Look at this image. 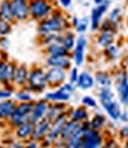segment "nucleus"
Masks as SVG:
<instances>
[{
    "instance_id": "nucleus-5",
    "label": "nucleus",
    "mask_w": 128,
    "mask_h": 148,
    "mask_svg": "<svg viewBox=\"0 0 128 148\" xmlns=\"http://www.w3.org/2000/svg\"><path fill=\"white\" fill-rule=\"evenodd\" d=\"M75 87H77L75 85H73L71 82H65L57 89L46 92L44 95V99L47 100L49 103H53V102L66 103L72 99V94H73V92H74Z\"/></svg>"
},
{
    "instance_id": "nucleus-49",
    "label": "nucleus",
    "mask_w": 128,
    "mask_h": 148,
    "mask_svg": "<svg viewBox=\"0 0 128 148\" xmlns=\"http://www.w3.org/2000/svg\"><path fill=\"white\" fill-rule=\"evenodd\" d=\"M106 1V0H93V4H94V6L95 5H101V4H103Z\"/></svg>"
},
{
    "instance_id": "nucleus-4",
    "label": "nucleus",
    "mask_w": 128,
    "mask_h": 148,
    "mask_svg": "<svg viewBox=\"0 0 128 148\" xmlns=\"http://www.w3.org/2000/svg\"><path fill=\"white\" fill-rule=\"evenodd\" d=\"M34 101L32 102H18L13 113L8 120V123L12 128H15L31 120V114L33 110Z\"/></svg>"
},
{
    "instance_id": "nucleus-40",
    "label": "nucleus",
    "mask_w": 128,
    "mask_h": 148,
    "mask_svg": "<svg viewBox=\"0 0 128 148\" xmlns=\"http://www.w3.org/2000/svg\"><path fill=\"white\" fill-rule=\"evenodd\" d=\"M79 75H80V72H79L78 66H75V67H71V69H69V74H68V77H67L68 82H71V84H73V85H77L78 79H79Z\"/></svg>"
},
{
    "instance_id": "nucleus-51",
    "label": "nucleus",
    "mask_w": 128,
    "mask_h": 148,
    "mask_svg": "<svg viewBox=\"0 0 128 148\" xmlns=\"http://www.w3.org/2000/svg\"><path fill=\"white\" fill-rule=\"evenodd\" d=\"M123 148H128V141L125 143V147H123Z\"/></svg>"
},
{
    "instance_id": "nucleus-8",
    "label": "nucleus",
    "mask_w": 128,
    "mask_h": 148,
    "mask_svg": "<svg viewBox=\"0 0 128 148\" xmlns=\"http://www.w3.org/2000/svg\"><path fill=\"white\" fill-rule=\"evenodd\" d=\"M67 71L62 68H55V67H48L46 69V78H47V84L48 87L52 88H58L62 84L66 82L67 80Z\"/></svg>"
},
{
    "instance_id": "nucleus-27",
    "label": "nucleus",
    "mask_w": 128,
    "mask_h": 148,
    "mask_svg": "<svg viewBox=\"0 0 128 148\" xmlns=\"http://www.w3.org/2000/svg\"><path fill=\"white\" fill-rule=\"evenodd\" d=\"M0 19L14 23V15L12 11L11 0H0Z\"/></svg>"
},
{
    "instance_id": "nucleus-29",
    "label": "nucleus",
    "mask_w": 128,
    "mask_h": 148,
    "mask_svg": "<svg viewBox=\"0 0 128 148\" xmlns=\"http://www.w3.org/2000/svg\"><path fill=\"white\" fill-rule=\"evenodd\" d=\"M34 93L31 92L29 89H27L26 87H23V88H19L18 90L14 92V100L18 102H32L34 101Z\"/></svg>"
},
{
    "instance_id": "nucleus-52",
    "label": "nucleus",
    "mask_w": 128,
    "mask_h": 148,
    "mask_svg": "<svg viewBox=\"0 0 128 148\" xmlns=\"http://www.w3.org/2000/svg\"><path fill=\"white\" fill-rule=\"evenodd\" d=\"M48 1H52V3H55V1H58V0H48Z\"/></svg>"
},
{
    "instance_id": "nucleus-22",
    "label": "nucleus",
    "mask_w": 128,
    "mask_h": 148,
    "mask_svg": "<svg viewBox=\"0 0 128 148\" xmlns=\"http://www.w3.org/2000/svg\"><path fill=\"white\" fill-rule=\"evenodd\" d=\"M75 86L82 90L92 89L95 86V78H94L93 74H90L87 71L80 72V75H79V79H78V82Z\"/></svg>"
},
{
    "instance_id": "nucleus-39",
    "label": "nucleus",
    "mask_w": 128,
    "mask_h": 148,
    "mask_svg": "<svg viewBox=\"0 0 128 148\" xmlns=\"http://www.w3.org/2000/svg\"><path fill=\"white\" fill-rule=\"evenodd\" d=\"M12 27L13 23L0 19V36H8V34L12 32Z\"/></svg>"
},
{
    "instance_id": "nucleus-32",
    "label": "nucleus",
    "mask_w": 128,
    "mask_h": 148,
    "mask_svg": "<svg viewBox=\"0 0 128 148\" xmlns=\"http://www.w3.org/2000/svg\"><path fill=\"white\" fill-rule=\"evenodd\" d=\"M61 34L60 33H53V34H47V35L40 36L39 42L44 47H47V46H51V45H55V44H61Z\"/></svg>"
},
{
    "instance_id": "nucleus-47",
    "label": "nucleus",
    "mask_w": 128,
    "mask_h": 148,
    "mask_svg": "<svg viewBox=\"0 0 128 148\" xmlns=\"http://www.w3.org/2000/svg\"><path fill=\"white\" fill-rule=\"evenodd\" d=\"M103 148H118V143L115 140H109L105 146Z\"/></svg>"
},
{
    "instance_id": "nucleus-34",
    "label": "nucleus",
    "mask_w": 128,
    "mask_h": 148,
    "mask_svg": "<svg viewBox=\"0 0 128 148\" xmlns=\"http://www.w3.org/2000/svg\"><path fill=\"white\" fill-rule=\"evenodd\" d=\"M106 18L109 21H112V23H114V24L120 26L121 20H122V10L120 7H113L112 10L108 11Z\"/></svg>"
},
{
    "instance_id": "nucleus-12",
    "label": "nucleus",
    "mask_w": 128,
    "mask_h": 148,
    "mask_svg": "<svg viewBox=\"0 0 128 148\" xmlns=\"http://www.w3.org/2000/svg\"><path fill=\"white\" fill-rule=\"evenodd\" d=\"M103 138L100 132L94 131L92 128H87L82 135V146L81 148H101Z\"/></svg>"
},
{
    "instance_id": "nucleus-50",
    "label": "nucleus",
    "mask_w": 128,
    "mask_h": 148,
    "mask_svg": "<svg viewBox=\"0 0 128 148\" xmlns=\"http://www.w3.org/2000/svg\"><path fill=\"white\" fill-rule=\"evenodd\" d=\"M125 105H126V107H127V112H128V98H127V100H126Z\"/></svg>"
},
{
    "instance_id": "nucleus-18",
    "label": "nucleus",
    "mask_w": 128,
    "mask_h": 148,
    "mask_svg": "<svg viewBox=\"0 0 128 148\" xmlns=\"http://www.w3.org/2000/svg\"><path fill=\"white\" fill-rule=\"evenodd\" d=\"M118 33L113 32V31H103V29H99L98 31V35H97V45L99 48L105 49L106 47L111 46L114 44L115 41V36Z\"/></svg>"
},
{
    "instance_id": "nucleus-6",
    "label": "nucleus",
    "mask_w": 128,
    "mask_h": 148,
    "mask_svg": "<svg viewBox=\"0 0 128 148\" xmlns=\"http://www.w3.org/2000/svg\"><path fill=\"white\" fill-rule=\"evenodd\" d=\"M112 6V0H106L101 5H95L92 7L89 13V23L90 27L89 29L92 32H98L100 28V25L102 20L105 19V15H107L108 11L111 10Z\"/></svg>"
},
{
    "instance_id": "nucleus-37",
    "label": "nucleus",
    "mask_w": 128,
    "mask_h": 148,
    "mask_svg": "<svg viewBox=\"0 0 128 148\" xmlns=\"http://www.w3.org/2000/svg\"><path fill=\"white\" fill-rule=\"evenodd\" d=\"M14 95L13 86H1L0 85V101L12 99Z\"/></svg>"
},
{
    "instance_id": "nucleus-7",
    "label": "nucleus",
    "mask_w": 128,
    "mask_h": 148,
    "mask_svg": "<svg viewBox=\"0 0 128 148\" xmlns=\"http://www.w3.org/2000/svg\"><path fill=\"white\" fill-rule=\"evenodd\" d=\"M88 46V39L85 34H79L77 38L75 46L71 52V59L74 62L75 66L80 67L84 65L85 59H86V51Z\"/></svg>"
},
{
    "instance_id": "nucleus-1",
    "label": "nucleus",
    "mask_w": 128,
    "mask_h": 148,
    "mask_svg": "<svg viewBox=\"0 0 128 148\" xmlns=\"http://www.w3.org/2000/svg\"><path fill=\"white\" fill-rule=\"evenodd\" d=\"M68 29H71L69 18L61 8H55L48 18L39 21L36 25V32H38L39 36L53 33L61 34Z\"/></svg>"
},
{
    "instance_id": "nucleus-17",
    "label": "nucleus",
    "mask_w": 128,
    "mask_h": 148,
    "mask_svg": "<svg viewBox=\"0 0 128 148\" xmlns=\"http://www.w3.org/2000/svg\"><path fill=\"white\" fill-rule=\"evenodd\" d=\"M28 74H29V68L26 65H16L14 77H13V87L23 88L27 85L28 80Z\"/></svg>"
},
{
    "instance_id": "nucleus-53",
    "label": "nucleus",
    "mask_w": 128,
    "mask_h": 148,
    "mask_svg": "<svg viewBox=\"0 0 128 148\" xmlns=\"http://www.w3.org/2000/svg\"><path fill=\"white\" fill-rule=\"evenodd\" d=\"M79 1H86V0H79Z\"/></svg>"
},
{
    "instance_id": "nucleus-48",
    "label": "nucleus",
    "mask_w": 128,
    "mask_h": 148,
    "mask_svg": "<svg viewBox=\"0 0 128 148\" xmlns=\"http://www.w3.org/2000/svg\"><path fill=\"white\" fill-rule=\"evenodd\" d=\"M25 148H39L38 141H35V140H31V141L25 146Z\"/></svg>"
},
{
    "instance_id": "nucleus-13",
    "label": "nucleus",
    "mask_w": 128,
    "mask_h": 148,
    "mask_svg": "<svg viewBox=\"0 0 128 148\" xmlns=\"http://www.w3.org/2000/svg\"><path fill=\"white\" fill-rule=\"evenodd\" d=\"M116 92L120 103L125 105L128 98V74L125 69H121L116 74Z\"/></svg>"
},
{
    "instance_id": "nucleus-15",
    "label": "nucleus",
    "mask_w": 128,
    "mask_h": 148,
    "mask_svg": "<svg viewBox=\"0 0 128 148\" xmlns=\"http://www.w3.org/2000/svg\"><path fill=\"white\" fill-rule=\"evenodd\" d=\"M45 64L48 67H55V68H62V69H71L72 67V59L71 57H66V55H58V57H54V55H47L45 58Z\"/></svg>"
},
{
    "instance_id": "nucleus-2",
    "label": "nucleus",
    "mask_w": 128,
    "mask_h": 148,
    "mask_svg": "<svg viewBox=\"0 0 128 148\" xmlns=\"http://www.w3.org/2000/svg\"><path fill=\"white\" fill-rule=\"evenodd\" d=\"M27 89L35 94L44 93L46 88L48 87L47 84V78H46V69H44L40 66H34L29 69L28 74V80L27 85L25 86Z\"/></svg>"
},
{
    "instance_id": "nucleus-24",
    "label": "nucleus",
    "mask_w": 128,
    "mask_h": 148,
    "mask_svg": "<svg viewBox=\"0 0 128 148\" xmlns=\"http://www.w3.org/2000/svg\"><path fill=\"white\" fill-rule=\"evenodd\" d=\"M67 112H68L67 106L64 102H53V103H49L46 118L49 119L51 121H53L54 119H57L58 116H60Z\"/></svg>"
},
{
    "instance_id": "nucleus-42",
    "label": "nucleus",
    "mask_w": 128,
    "mask_h": 148,
    "mask_svg": "<svg viewBox=\"0 0 128 148\" xmlns=\"http://www.w3.org/2000/svg\"><path fill=\"white\" fill-rule=\"evenodd\" d=\"M74 0H58V4L61 7V10H68L72 7Z\"/></svg>"
},
{
    "instance_id": "nucleus-44",
    "label": "nucleus",
    "mask_w": 128,
    "mask_h": 148,
    "mask_svg": "<svg viewBox=\"0 0 128 148\" xmlns=\"http://www.w3.org/2000/svg\"><path fill=\"white\" fill-rule=\"evenodd\" d=\"M8 148H25V146L23 145V142L20 140H15V141H11L10 142Z\"/></svg>"
},
{
    "instance_id": "nucleus-45",
    "label": "nucleus",
    "mask_w": 128,
    "mask_h": 148,
    "mask_svg": "<svg viewBox=\"0 0 128 148\" xmlns=\"http://www.w3.org/2000/svg\"><path fill=\"white\" fill-rule=\"evenodd\" d=\"M119 133L122 139H128V125H125L123 127H121Z\"/></svg>"
},
{
    "instance_id": "nucleus-33",
    "label": "nucleus",
    "mask_w": 128,
    "mask_h": 148,
    "mask_svg": "<svg viewBox=\"0 0 128 148\" xmlns=\"http://www.w3.org/2000/svg\"><path fill=\"white\" fill-rule=\"evenodd\" d=\"M98 97H99L100 105H103L106 102H109V101H112V100L115 99L114 92L112 90V88H99Z\"/></svg>"
},
{
    "instance_id": "nucleus-21",
    "label": "nucleus",
    "mask_w": 128,
    "mask_h": 148,
    "mask_svg": "<svg viewBox=\"0 0 128 148\" xmlns=\"http://www.w3.org/2000/svg\"><path fill=\"white\" fill-rule=\"evenodd\" d=\"M33 129H34V125L31 121H27L14 128V135L18 140H31Z\"/></svg>"
},
{
    "instance_id": "nucleus-11",
    "label": "nucleus",
    "mask_w": 128,
    "mask_h": 148,
    "mask_svg": "<svg viewBox=\"0 0 128 148\" xmlns=\"http://www.w3.org/2000/svg\"><path fill=\"white\" fill-rule=\"evenodd\" d=\"M68 120V114L65 113L60 116H58L57 119H54L52 121V126L49 128V132L47 134V136L45 138V140L48 142V143H54L59 138H60V134H61V131H62V127L66 123V121Z\"/></svg>"
},
{
    "instance_id": "nucleus-10",
    "label": "nucleus",
    "mask_w": 128,
    "mask_h": 148,
    "mask_svg": "<svg viewBox=\"0 0 128 148\" xmlns=\"http://www.w3.org/2000/svg\"><path fill=\"white\" fill-rule=\"evenodd\" d=\"M12 11L15 21H26L29 19V0H11Z\"/></svg>"
},
{
    "instance_id": "nucleus-38",
    "label": "nucleus",
    "mask_w": 128,
    "mask_h": 148,
    "mask_svg": "<svg viewBox=\"0 0 128 148\" xmlns=\"http://www.w3.org/2000/svg\"><path fill=\"white\" fill-rule=\"evenodd\" d=\"M81 105L85 106L86 108H93V109L98 108V101L92 95H84L81 98Z\"/></svg>"
},
{
    "instance_id": "nucleus-19",
    "label": "nucleus",
    "mask_w": 128,
    "mask_h": 148,
    "mask_svg": "<svg viewBox=\"0 0 128 148\" xmlns=\"http://www.w3.org/2000/svg\"><path fill=\"white\" fill-rule=\"evenodd\" d=\"M101 107L103 108V110L106 112V114L108 115L109 119H112L113 121H118L120 119V115L122 112L121 106H120V101H116L114 99L112 101L101 105Z\"/></svg>"
},
{
    "instance_id": "nucleus-3",
    "label": "nucleus",
    "mask_w": 128,
    "mask_h": 148,
    "mask_svg": "<svg viewBox=\"0 0 128 148\" xmlns=\"http://www.w3.org/2000/svg\"><path fill=\"white\" fill-rule=\"evenodd\" d=\"M55 8V3L48 0H29V19L39 23L48 18Z\"/></svg>"
},
{
    "instance_id": "nucleus-14",
    "label": "nucleus",
    "mask_w": 128,
    "mask_h": 148,
    "mask_svg": "<svg viewBox=\"0 0 128 148\" xmlns=\"http://www.w3.org/2000/svg\"><path fill=\"white\" fill-rule=\"evenodd\" d=\"M48 107H49V102L45 99H40V100L34 101V106H33V110H32L29 121L33 125H35L39 121H41L42 119H45L47 115Z\"/></svg>"
},
{
    "instance_id": "nucleus-25",
    "label": "nucleus",
    "mask_w": 128,
    "mask_h": 148,
    "mask_svg": "<svg viewBox=\"0 0 128 148\" xmlns=\"http://www.w3.org/2000/svg\"><path fill=\"white\" fill-rule=\"evenodd\" d=\"M95 85L99 88H112L113 78L112 75L106 71H99L95 73Z\"/></svg>"
},
{
    "instance_id": "nucleus-54",
    "label": "nucleus",
    "mask_w": 128,
    "mask_h": 148,
    "mask_svg": "<svg viewBox=\"0 0 128 148\" xmlns=\"http://www.w3.org/2000/svg\"><path fill=\"white\" fill-rule=\"evenodd\" d=\"M0 61H1V57H0Z\"/></svg>"
},
{
    "instance_id": "nucleus-31",
    "label": "nucleus",
    "mask_w": 128,
    "mask_h": 148,
    "mask_svg": "<svg viewBox=\"0 0 128 148\" xmlns=\"http://www.w3.org/2000/svg\"><path fill=\"white\" fill-rule=\"evenodd\" d=\"M45 53L47 55H54V57H58V55L71 57V52H68L61 44H55V45H51V46L45 47Z\"/></svg>"
},
{
    "instance_id": "nucleus-35",
    "label": "nucleus",
    "mask_w": 128,
    "mask_h": 148,
    "mask_svg": "<svg viewBox=\"0 0 128 148\" xmlns=\"http://www.w3.org/2000/svg\"><path fill=\"white\" fill-rule=\"evenodd\" d=\"M119 53H120V52H119V47H118L115 44L108 46V47H106V48L103 49L105 57H106L108 60H111V61H114V60H116V59L119 58Z\"/></svg>"
},
{
    "instance_id": "nucleus-23",
    "label": "nucleus",
    "mask_w": 128,
    "mask_h": 148,
    "mask_svg": "<svg viewBox=\"0 0 128 148\" xmlns=\"http://www.w3.org/2000/svg\"><path fill=\"white\" fill-rule=\"evenodd\" d=\"M67 114H68V119L74 120V121L80 122V123L86 122L89 119L88 109L85 106H79V107H75V108H72L67 112Z\"/></svg>"
},
{
    "instance_id": "nucleus-36",
    "label": "nucleus",
    "mask_w": 128,
    "mask_h": 148,
    "mask_svg": "<svg viewBox=\"0 0 128 148\" xmlns=\"http://www.w3.org/2000/svg\"><path fill=\"white\" fill-rule=\"evenodd\" d=\"M90 27V23H89V16H82L80 18V21L78 24V26L75 27L74 32L78 34H85Z\"/></svg>"
},
{
    "instance_id": "nucleus-41",
    "label": "nucleus",
    "mask_w": 128,
    "mask_h": 148,
    "mask_svg": "<svg viewBox=\"0 0 128 148\" xmlns=\"http://www.w3.org/2000/svg\"><path fill=\"white\" fill-rule=\"evenodd\" d=\"M11 46L8 36H0V51H7Z\"/></svg>"
},
{
    "instance_id": "nucleus-43",
    "label": "nucleus",
    "mask_w": 128,
    "mask_h": 148,
    "mask_svg": "<svg viewBox=\"0 0 128 148\" xmlns=\"http://www.w3.org/2000/svg\"><path fill=\"white\" fill-rule=\"evenodd\" d=\"M79 21H80V18H79L78 15H73V16H71V18H69V24H71V28H74V29H75V27L78 26Z\"/></svg>"
},
{
    "instance_id": "nucleus-30",
    "label": "nucleus",
    "mask_w": 128,
    "mask_h": 148,
    "mask_svg": "<svg viewBox=\"0 0 128 148\" xmlns=\"http://www.w3.org/2000/svg\"><path fill=\"white\" fill-rule=\"evenodd\" d=\"M88 123H89V127L92 128V129L100 132L101 129L106 126L107 119H106L105 114H102V113H95L92 118H90V120H88Z\"/></svg>"
},
{
    "instance_id": "nucleus-28",
    "label": "nucleus",
    "mask_w": 128,
    "mask_h": 148,
    "mask_svg": "<svg viewBox=\"0 0 128 148\" xmlns=\"http://www.w3.org/2000/svg\"><path fill=\"white\" fill-rule=\"evenodd\" d=\"M77 34L75 32H73L71 29L64 32L61 34V45L68 51V52H72L73 48L75 46V42H77Z\"/></svg>"
},
{
    "instance_id": "nucleus-26",
    "label": "nucleus",
    "mask_w": 128,
    "mask_h": 148,
    "mask_svg": "<svg viewBox=\"0 0 128 148\" xmlns=\"http://www.w3.org/2000/svg\"><path fill=\"white\" fill-rule=\"evenodd\" d=\"M80 125H81L80 122H77L74 120L68 119L66 121V123L64 125V127H62V131H61V134H60L59 140H61L62 142H66V140L77 131V129L80 127Z\"/></svg>"
},
{
    "instance_id": "nucleus-20",
    "label": "nucleus",
    "mask_w": 128,
    "mask_h": 148,
    "mask_svg": "<svg viewBox=\"0 0 128 148\" xmlns=\"http://www.w3.org/2000/svg\"><path fill=\"white\" fill-rule=\"evenodd\" d=\"M15 106H16V101L13 99H7V100L0 101V122L10 120Z\"/></svg>"
},
{
    "instance_id": "nucleus-16",
    "label": "nucleus",
    "mask_w": 128,
    "mask_h": 148,
    "mask_svg": "<svg viewBox=\"0 0 128 148\" xmlns=\"http://www.w3.org/2000/svg\"><path fill=\"white\" fill-rule=\"evenodd\" d=\"M52 126V121L47 118L42 119L41 121H39L38 123L34 125V129H33V134H32V139L31 140H35V141H40V140H45V138L47 136L49 128Z\"/></svg>"
},
{
    "instance_id": "nucleus-46",
    "label": "nucleus",
    "mask_w": 128,
    "mask_h": 148,
    "mask_svg": "<svg viewBox=\"0 0 128 148\" xmlns=\"http://www.w3.org/2000/svg\"><path fill=\"white\" fill-rule=\"evenodd\" d=\"M119 120L122 121V122H125V123H128V112H127V110H122Z\"/></svg>"
},
{
    "instance_id": "nucleus-9",
    "label": "nucleus",
    "mask_w": 128,
    "mask_h": 148,
    "mask_svg": "<svg viewBox=\"0 0 128 148\" xmlns=\"http://www.w3.org/2000/svg\"><path fill=\"white\" fill-rule=\"evenodd\" d=\"M16 68V64L11 60L0 61V85L13 86V77Z\"/></svg>"
}]
</instances>
